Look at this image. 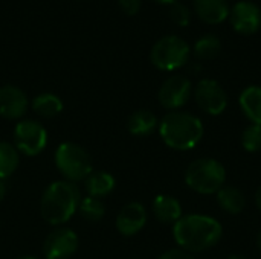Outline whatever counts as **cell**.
<instances>
[{
  "label": "cell",
  "instance_id": "5",
  "mask_svg": "<svg viewBox=\"0 0 261 259\" xmlns=\"http://www.w3.org/2000/svg\"><path fill=\"white\" fill-rule=\"evenodd\" d=\"M55 166L61 176L72 183L83 182L93 171L92 157L89 153L73 142H63L55 151Z\"/></svg>",
  "mask_w": 261,
  "mask_h": 259
},
{
  "label": "cell",
  "instance_id": "15",
  "mask_svg": "<svg viewBox=\"0 0 261 259\" xmlns=\"http://www.w3.org/2000/svg\"><path fill=\"white\" fill-rule=\"evenodd\" d=\"M116 186V180L110 172L106 171H92L89 177L84 180V188L89 197L104 198L113 192Z\"/></svg>",
  "mask_w": 261,
  "mask_h": 259
},
{
  "label": "cell",
  "instance_id": "18",
  "mask_svg": "<svg viewBox=\"0 0 261 259\" xmlns=\"http://www.w3.org/2000/svg\"><path fill=\"white\" fill-rule=\"evenodd\" d=\"M158 125H159L158 118L150 110H138L132 113L127 122L128 131L133 136H139V137L150 136L156 130Z\"/></svg>",
  "mask_w": 261,
  "mask_h": 259
},
{
  "label": "cell",
  "instance_id": "28",
  "mask_svg": "<svg viewBox=\"0 0 261 259\" xmlns=\"http://www.w3.org/2000/svg\"><path fill=\"white\" fill-rule=\"evenodd\" d=\"M5 195H6V185H5V182L0 179V203L3 202Z\"/></svg>",
  "mask_w": 261,
  "mask_h": 259
},
{
  "label": "cell",
  "instance_id": "33",
  "mask_svg": "<svg viewBox=\"0 0 261 259\" xmlns=\"http://www.w3.org/2000/svg\"><path fill=\"white\" fill-rule=\"evenodd\" d=\"M18 259H37L35 256H21V258H18Z\"/></svg>",
  "mask_w": 261,
  "mask_h": 259
},
{
  "label": "cell",
  "instance_id": "8",
  "mask_svg": "<svg viewBox=\"0 0 261 259\" xmlns=\"http://www.w3.org/2000/svg\"><path fill=\"white\" fill-rule=\"evenodd\" d=\"M194 96L197 105L211 116L222 114L228 107V95L216 79L205 78L199 81L194 90Z\"/></svg>",
  "mask_w": 261,
  "mask_h": 259
},
{
  "label": "cell",
  "instance_id": "26",
  "mask_svg": "<svg viewBox=\"0 0 261 259\" xmlns=\"http://www.w3.org/2000/svg\"><path fill=\"white\" fill-rule=\"evenodd\" d=\"M118 5L127 15H135L139 12L142 0H118Z\"/></svg>",
  "mask_w": 261,
  "mask_h": 259
},
{
  "label": "cell",
  "instance_id": "2",
  "mask_svg": "<svg viewBox=\"0 0 261 259\" xmlns=\"http://www.w3.org/2000/svg\"><path fill=\"white\" fill-rule=\"evenodd\" d=\"M202 121L188 111H170L159 122V134L167 147L188 151L199 145L203 137Z\"/></svg>",
  "mask_w": 261,
  "mask_h": 259
},
{
  "label": "cell",
  "instance_id": "30",
  "mask_svg": "<svg viewBox=\"0 0 261 259\" xmlns=\"http://www.w3.org/2000/svg\"><path fill=\"white\" fill-rule=\"evenodd\" d=\"M156 2H159V3H164V5H173V3H176L177 0H156Z\"/></svg>",
  "mask_w": 261,
  "mask_h": 259
},
{
  "label": "cell",
  "instance_id": "10",
  "mask_svg": "<svg viewBox=\"0 0 261 259\" xmlns=\"http://www.w3.org/2000/svg\"><path fill=\"white\" fill-rule=\"evenodd\" d=\"M78 235L67 227H58L49 234L43 244V253L46 259H69L78 250Z\"/></svg>",
  "mask_w": 261,
  "mask_h": 259
},
{
  "label": "cell",
  "instance_id": "29",
  "mask_svg": "<svg viewBox=\"0 0 261 259\" xmlns=\"http://www.w3.org/2000/svg\"><path fill=\"white\" fill-rule=\"evenodd\" d=\"M255 203H257V208L261 211V186L258 188L257 194H255Z\"/></svg>",
  "mask_w": 261,
  "mask_h": 259
},
{
  "label": "cell",
  "instance_id": "23",
  "mask_svg": "<svg viewBox=\"0 0 261 259\" xmlns=\"http://www.w3.org/2000/svg\"><path fill=\"white\" fill-rule=\"evenodd\" d=\"M78 211L81 214L83 218H86L90 223H98L104 218L106 215V206L99 198H93V197H86L81 198Z\"/></svg>",
  "mask_w": 261,
  "mask_h": 259
},
{
  "label": "cell",
  "instance_id": "3",
  "mask_svg": "<svg viewBox=\"0 0 261 259\" xmlns=\"http://www.w3.org/2000/svg\"><path fill=\"white\" fill-rule=\"evenodd\" d=\"M80 202L81 194L75 183L57 180L50 183L41 195V217L52 226H61L73 217Z\"/></svg>",
  "mask_w": 261,
  "mask_h": 259
},
{
  "label": "cell",
  "instance_id": "17",
  "mask_svg": "<svg viewBox=\"0 0 261 259\" xmlns=\"http://www.w3.org/2000/svg\"><path fill=\"white\" fill-rule=\"evenodd\" d=\"M240 107L245 116L255 125H261V87H246L240 95Z\"/></svg>",
  "mask_w": 261,
  "mask_h": 259
},
{
  "label": "cell",
  "instance_id": "32",
  "mask_svg": "<svg viewBox=\"0 0 261 259\" xmlns=\"http://www.w3.org/2000/svg\"><path fill=\"white\" fill-rule=\"evenodd\" d=\"M257 244H258V249H260V252H261V232L258 234V238H257Z\"/></svg>",
  "mask_w": 261,
  "mask_h": 259
},
{
  "label": "cell",
  "instance_id": "12",
  "mask_svg": "<svg viewBox=\"0 0 261 259\" xmlns=\"http://www.w3.org/2000/svg\"><path fill=\"white\" fill-rule=\"evenodd\" d=\"M147 211L144 205L133 202L125 205L116 217V229L124 237H133L147 224Z\"/></svg>",
  "mask_w": 261,
  "mask_h": 259
},
{
  "label": "cell",
  "instance_id": "25",
  "mask_svg": "<svg viewBox=\"0 0 261 259\" xmlns=\"http://www.w3.org/2000/svg\"><path fill=\"white\" fill-rule=\"evenodd\" d=\"M170 18L177 26H188L190 24V20H191V14H190V9L184 3H177L176 2V3L171 5Z\"/></svg>",
  "mask_w": 261,
  "mask_h": 259
},
{
  "label": "cell",
  "instance_id": "19",
  "mask_svg": "<svg viewBox=\"0 0 261 259\" xmlns=\"http://www.w3.org/2000/svg\"><path fill=\"white\" fill-rule=\"evenodd\" d=\"M217 203L225 212L237 215L245 209L246 198H245L243 192L239 188H236V186H223L217 192Z\"/></svg>",
  "mask_w": 261,
  "mask_h": 259
},
{
  "label": "cell",
  "instance_id": "11",
  "mask_svg": "<svg viewBox=\"0 0 261 259\" xmlns=\"http://www.w3.org/2000/svg\"><path fill=\"white\" fill-rule=\"evenodd\" d=\"M232 27L245 35L255 34L261 27V9L258 5L249 0L236 3L229 12Z\"/></svg>",
  "mask_w": 261,
  "mask_h": 259
},
{
  "label": "cell",
  "instance_id": "24",
  "mask_svg": "<svg viewBox=\"0 0 261 259\" xmlns=\"http://www.w3.org/2000/svg\"><path fill=\"white\" fill-rule=\"evenodd\" d=\"M242 145L248 153L261 151V125L251 124L242 134Z\"/></svg>",
  "mask_w": 261,
  "mask_h": 259
},
{
  "label": "cell",
  "instance_id": "31",
  "mask_svg": "<svg viewBox=\"0 0 261 259\" xmlns=\"http://www.w3.org/2000/svg\"><path fill=\"white\" fill-rule=\"evenodd\" d=\"M228 259H248L245 255H231Z\"/></svg>",
  "mask_w": 261,
  "mask_h": 259
},
{
  "label": "cell",
  "instance_id": "22",
  "mask_svg": "<svg viewBox=\"0 0 261 259\" xmlns=\"http://www.w3.org/2000/svg\"><path fill=\"white\" fill-rule=\"evenodd\" d=\"M220 49H222V43H220L219 37H216L213 34H206V35L200 37L194 44V53L199 60L216 58L220 53Z\"/></svg>",
  "mask_w": 261,
  "mask_h": 259
},
{
  "label": "cell",
  "instance_id": "21",
  "mask_svg": "<svg viewBox=\"0 0 261 259\" xmlns=\"http://www.w3.org/2000/svg\"><path fill=\"white\" fill-rule=\"evenodd\" d=\"M20 163V154L17 148L9 142H0V179L11 177Z\"/></svg>",
  "mask_w": 261,
  "mask_h": 259
},
{
  "label": "cell",
  "instance_id": "20",
  "mask_svg": "<svg viewBox=\"0 0 261 259\" xmlns=\"http://www.w3.org/2000/svg\"><path fill=\"white\" fill-rule=\"evenodd\" d=\"M32 110L43 118H54L63 111V101L54 93H40L32 99Z\"/></svg>",
  "mask_w": 261,
  "mask_h": 259
},
{
  "label": "cell",
  "instance_id": "4",
  "mask_svg": "<svg viewBox=\"0 0 261 259\" xmlns=\"http://www.w3.org/2000/svg\"><path fill=\"white\" fill-rule=\"evenodd\" d=\"M226 180L225 166L214 159H197L185 171V183L197 194H217Z\"/></svg>",
  "mask_w": 261,
  "mask_h": 259
},
{
  "label": "cell",
  "instance_id": "16",
  "mask_svg": "<svg viewBox=\"0 0 261 259\" xmlns=\"http://www.w3.org/2000/svg\"><path fill=\"white\" fill-rule=\"evenodd\" d=\"M153 214L161 223L174 224L182 218V206L174 197L161 194L153 200Z\"/></svg>",
  "mask_w": 261,
  "mask_h": 259
},
{
  "label": "cell",
  "instance_id": "6",
  "mask_svg": "<svg viewBox=\"0 0 261 259\" xmlns=\"http://www.w3.org/2000/svg\"><path fill=\"white\" fill-rule=\"evenodd\" d=\"M190 46L177 35H167L156 41L151 49V63L161 70H176L188 63Z\"/></svg>",
  "mask_w": 261,
  "mask_h": 259
},
{
  "label": "cell",
  "instance_id": "13",
  "mask_svg": "<svg viewBox=\"0 0 261 259\" xmlns=\"http://www.w3.org/2000/svg\"><path fill=\"white\" fill-rule=\"evenodd\" d=\"M28 110V96L17 85L0 87V116L5 119H20Z\"/></svg>",
  "mask_w": 261,
  "mask_h": 259
},
{
  "label": "cell",
  "instance_id": "9",
  "mask_svg": "<svg viewBox=\"0 0 261 259\" xmlns=\"http://www.w3.org/2000/svg\"><path fill=\"white\" fill-rule=\"evenodd\" d=\"M191 92H193L191 81L184 75H174L170 76L161 85L158 98L164 108L176 111L188 102Z\"/></svg>",
  "mask_w": 261,
  "mask_h": 259
},
{
  "label": "cell",
  "instance_id": "7",
  "mask_svg": "<svg viewBox=\"0 0 261 259\" xmlns=\"http://www.w3.org/2000/svg\"><path fill=\"white\" fill-rule=\"evenodd\" d=\"M47 145L46 128L32 119L20 121L14 128V147L18 153L34 157L44 151Z\"/></svg>",
  "mask_w": 261,
  "mask_h": 259
},
{
  "label": "cell",
  "instance_id": "1",
  "mask_svg": "<svg viewBox=\"0 0 261 259\" xmlns=\"http://www.w3.org/2000/svg\"><path fill=\"white\" fill-rule=\"evenodd\" d=\"M222 234V224L210 215L191 214L173 224L174 241L188 253H199L214 247L220 241Z\"/></svg>",
  "mask_w": 261,
  "mask_h": 259
},
{
  "label": "cell",
  "instance_id": "14",
  "mask_svg": "<svg viewBox=\"0 0 261 259\" xmlns=\"http://www.w3.org/2000/svg\"><path fill=\"white\" fill-rule=\"evenodd\" d=\"M194 9L208 24H219L229 15L228 0H194Z\"/></svg>",
  "mask_w": 261,
  "mask_h": 259
},
{
  "label": "cell",
  "instance_id": "27",
  "mask_svg": "<svg viewBox=\"0 0 261 259\" xmlns=\"http://www.w3.org/2000/svg\"><path fill=\"white\" fill-rule=\"evenodd\" d=\"M159 259H194L188 252L182 250V249H171L168 252H165Z\"/></svg>",
  "mask_w": 261,
  "mask_h": 259
}]
</instances>
